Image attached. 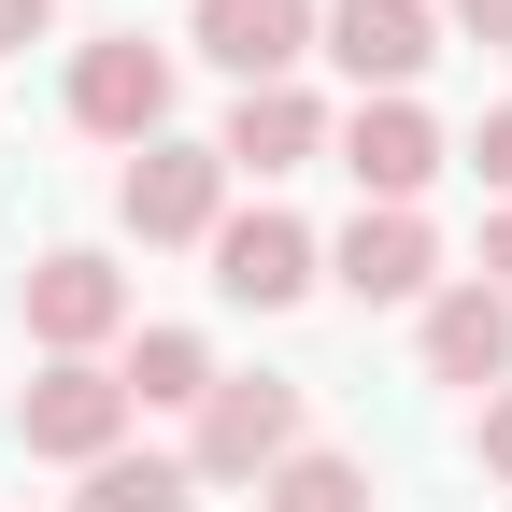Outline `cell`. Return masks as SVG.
I'll return each mask as SVG.
<instances>
[{
	"label": "cell",
	"instance_id": "17",
	"mask_svg": "<svg viewBox=\"0 0 512 512\" xmlns=\"http://www.w3.org/2000/svg\"><path fill=\"white\" fill-rule=\"evenodd\" d=\"M57 29V0H0V57H15V43H43Z\"/></svg>",
	"mask_w": 512,
	"mask_h": 512
},
{
	"label": "cell",
	"instance_id": "11",
	"mask_svg": "<svg viewBox=\"0 0 512 512\" xmlns=\"http://www.w3.org/2000/svg\"><path fill=\"white\" fill-rule=\"evenodd\" d=\"M214 157H228V171H256V185H271V171H299V157H328V100H313V86H242Z\"/></svg>",
	"mask_w": 512,
	"mask_h": 512
},
{
	"label": "cell",
	"instance_id": "16",
	"mask_svg": "<svg viewBox=\"0 0 512 512\" xmlns=\"http://www.w3.org/2000/svg\"><path fill=\"white\" fill-rule=\"evenodd\" d=\"M470 171H484V185H498V200H512V100H498V114H484V128H470Z\"/></svg>",
	"mask_w": 512,
	"mask_h": 512
},
{
	"label": "cell",
	"instance_id": "1",
	"mask_svg": "<svg viewBox=\"0 0 512 512\" xmlns=\"http://www.w3.org/2000/svg\"><path fill=\"white\" fill-rule=\"evenodd\" d=\"M299 456V384H271V370H214V399H200V441H185V470L200 484H271Z\"/></svg>",
	"mask_w": 512,
	"mask_h": 512
},
{
	"label": "cell",
	"instance_id": "7",
	"mask_svg": "<svg viewBox=\"0 0 512 512\" xmlns=\"http://www.w3.org/2000/svg\"><path fill=\"white\" fill-rule=\"evenodd\" d=\"M342 171L370 185V214H413V200H427V171H441V128H427L413 100H356V128H342Z\"/></svg>",
	"mask_w": 512,
	"mask_h": 512
},
{
	"label": "cell",
	"instance_id": "15",
	"mask_svg": "<svg viewBox=\"0 0 512 512\" xmlns=\"http://www.w3.org/2000/svg\"><path fill=\"white\" fill-rule=\"evenodd\" d=\"M256 498H271V512H370V470H356V456H328V441H299V456L256 484Z\"/></svg>",
	"mask_w": 512,
	"mask_h": 512
},
{
	"label": "cell",
	"instance_id": "4",
	"mask_svg": "<svg viewBox=\"0 0 512 512\" xmlns=\"http://www.w3.org/2000/svg\"><path fill=\"white\" fill-rule=\"evenodd\" d=\"M313 271H328V256H313V228H299V214H271V200L214 228V285H228L242 313H285V299H313Z\"/></svg>",
	"mask_w": 512,
	"mask_h": 512
},
{
	"label": "cell",
	"instance_id": "5",
	"mask_svg": "<svg viewBox=\"0 0 512 512\" xmlns=\"http://www.w3.org/2000/svg\"><path fill=\"white\" fill-rule=\"evenodd\" d=\"M171 114V57L157 43H86L72 57V128H100V143H157Z\"/></svg>",
	"mask_w": 512,
	"mask_h": 512
},
{
	"label": "cell",
	"instance_id": "2",
	"mask_svg": "<svg viewBox=\"0 0 512 512\" xmlns=\"http://www.w3.org/2000/svg\"><path fill=\"white\" fill-rule=\"evenodd\" d=\"M15 441H29V456H72V470L128 456V384L100 356H43V384L15 399Z\"/></svg>",
	"mask_w": 512,
	"mask_h": 512
},
{
	"label": "cell",
	"instance_id": "20",
	"mask_svg": "<svg viewBox=\"0 0 512 512\" xmlns=\"http://www.w3.org/2000/svg\"><path fill=\"white\" fill-rule=\"evenodd\" d=\"M484 285H498V299H512V214H498V228H484Z\"/></svg>",
	"mask_w": 512,
	"mask_h": 512
},
{
	"label": "cell",
	"instance_id": "10",
	"mask_svg": "<svg viewBox=\"0 0 512 512\" xmlns=\"http://www.w3.org/2000/svg\"><path fill=\"white\" fill-rule=\"evenodd\" d=\"M200 57L242 86H285L313 57V0H200Z\"/></svg>",
	"mask_w": 512,
	"mask_h": 512
},
{
	"label": "cell",
	"instance_id": "9",
	"mask_svg": "<svg viewBox=\"0 0 512 512\" xmlns=\"http://www.w3.org/2000/svg\"><path fill=\"white\" fill-rule=\"evenodd\" d=\"M328 285H342V299H441V242H427V214H356V228L328 242Z\"/></svg>",
	"mask_w": 512,
	"mask_h": 512
},
{
	"label": "cell",
	"instance_id": "6",
	"mask_svg": "<svg viewBox=\"0 0 512 512\" xmlns=\"http://www.w3.org/2000/svg\"><path fill=\"white\" fill-rule=\"evenodd\" d=\"M328 57H342L370 100H399L427 57H441V29H427V0H328Z\"/></svg>",
	"mask_w": 512,
	"mask_h": 512
},
{
	"label": "cell",
	"instance_id": "12",
	"mask_svg": "<svg viewBox=\"0 0 512 512\" xmlns=\"http://www.w3.org/2000/svg\"><path fill=\"white\" fill-rule=\"evenodd\" d=\"M427 370L441 384H498L512 370V299L498 285H441L427 299Z\"/></svg>",
	"mask_w": 512,
	"mask_h": 512
},
{
	"label": "cell",
	"instance_id": "18",
	"mask_svg": "<svg viewBox=\"0 0 512 512\" xmlns=\"http://www.w3.org/2000/svg\"><path fill=\"white\" fill-rule=\"evenodd\" d=\"M456 29L470 43H512V0H456Z\"/></svg>",
	"mask_w": 512,
	"mask_h": 512
},
{
	"label": "cell",
	"instance_id": "3",
	"mask_svg": "<svg viewBox=\"0 0 512 512\" xmlns=\"http://www.w3.org/2000/svg\"><path fill=\"white\" fill-rule=\"evenodd\" d=\"M114 214L143 228V242H214L228 228V157L214 143H143L128 185H114Z\"/></svg>",
	"mask_w": 512,
	"mask_h": 512
},
{
	"label": "cell",
	"instance_id": "19",
	"mask_svg": "<svg viewBox=\"0 0 512 512\" xmlns=\"http://www.w3.org/2000/svg\"><path fill=\"white\" fill-rule=\"evenodd\" d=\"M484 470L512 484V399H484Z\"/></svg>",
	"mask_w": 512,
	"mask_h": 512
},
{
	"label": "cell",
	"instance_id": "14",
	"mask_svg": "<svg viewBox=\"0 0 512 512\" xmlns=\"http://www.w3.org/2000/svg\"><path fill=\"white\" fill-rule=\"evenodd\" d=\"M86 512H200V470H185V456H100L86 470Z\"/></svg>",
	"mask_w": 512,
	"mask_h": 512
},
{
	"label": "cell",
	"instance_id": "8",
	"mask_svg": "<svg viewBox=\"0 0 512 512\" xmlns=\"http://www.w3.org/2000/svg\"><path fill=\"white\" fill-rule=\"evenodd\" d=\"M114 328H128L114 256H43V271H29V342H43V356H100Z\"/></svg>",
	"mask_w": 512,
	"mask_h": 512
},
{
	"label": "cell",
	"instance_id": "13",
	"mask_svg": "<svg viewBox=\"0 0 512 512\" xmlns=\"http://www.w3.org/2000/svg\"><path fill=\"white\" fill-rule=\"evenodd\" d=\"M114 384H128V413H200V399H214V342H200V328H143Z\"/></svg>",
	"mask_w": 512,
	"mask_h": 512
}]
</instances>
